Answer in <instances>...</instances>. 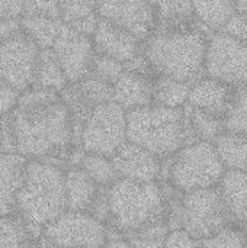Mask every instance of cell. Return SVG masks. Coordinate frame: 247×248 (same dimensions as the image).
Listing matches in <instances>:
<instances>
[{
  "label": "cell",
  "instance_id": "obj_28",
  "mask_svg": "<svg viewBox=\"0 0 247 248\" xmlns=\"http://www.w3.org/2000/svg\"><path fill=\"white\" fill-rule=\"evenodd\" d=\"M67 78L51 49H41L33 86L60 93L67 86Z\"/></svg>",
  "mask_w": 247,
  "mask_h": 248
},
{
  "label": "cell",
  "instance_id": "obj_30",
  "mask_svg": "<svg viewBox=\"0 0 247 248\" xmlns=\"http://www.w3.org/2000/svg\"><path fill=\"white\" fill-rule=\"evenodd\" d=\"M223 124L224 131L247 137V84L236 87Z\"/></svg>",
  "mask_w": 247,
  "mask_h": 248
},
{
  "label": "cell",
  "instance_id": "obj_42",
  "mask_svg": "<svg viewBox=\"0 0 247 248\" xmlns=\"http://www.w3.org/2000/svg\"><path fill=\"white\" fill-rule=\"evenodd\" d=\"M102 248H131L125 238H108L106 244Z\"/></svg>",
  "mask_w": 247,
  "mask_h": 248
},
{
  "label": "cell",
  "instance_id": "obj_19",
  "mask_svg": "<svg viewBox=\"0 0 247 248\" xmlns=\"http://www.w3.org/2000/svg\"><path fill=\"white\" fill-rule=\"evenodd\" d=\"M67 211L89 212L106 187L98 186L80 167L64 170Z\"/></svg>",
  "mask_w": 247,
  "mask_h": 248
},
{
  "label": "cell",
  "instance_id": "obj_20",
  "mask_svg": "<svg viewBox=\"0 0 247 248\" xmlns=\"http://www.w3.org/2000/svg\"><path fill=\"white\" fill-rule=\"evenodd\" d=\"M231 221H247V171L226 170L217 185Z\"/></svg>",
  "mask_w": 247,
  "mask_h": 248
},
{
  "label": "cell",
  "instance_id": "obj_26",
  "mask_svg": "<svg viewBox=\"0 0 247 248\" xmlns=\"http://www.w3.org/2000/svg\"><path fill=\"white\" fill-rule=\"evenodd\" d=\"M157 26H181L195 20L192 0H148Z\"/></svg>",
  "mask_w": 247,
  "mask_h": 248
},
{
  "label": "cell",
  "instance_id": "obj_44",
  "mask_svg": "<svg viewBox=\"0 0 247 248\" xmlns=\"http://www.w3.org/2000/svg\"><path fill=\"white\" fill-rule=\"evenodd\" d=\"M234 13H247V0H234Z\"/></svg>",
  "mask_w": 247,
  "mask_h": 248
},
{
  "label": "cell",
  "instance_id": "obj_16",
  "mask_svg": "<svg viewBox=\"0 0 247 248\" xmlns=\"http://www.w3.org/2000/svg\"><path fill=\"white\" fill-rule=\"evenodd\" d=\"M236 87L211 77H201L189 90L188 105L224 119L233 100Z\"/></svg>",
  "mask_w": 247,
  "mask_h": 248
},
{
  "label": "cell",
  "instance_id": "obj_15",
  "mask_svg": "<svg viewBox=\"0 0 247 248\" xmlns=\"http://www.w3.org/2000/svg\"><path fill=\"white\" fill-rule=\"evenodd\" d=\"M92 42L98 54L127 64L141 52V41L127 29L99 17Z\"/></svg>",
  "mask_w": 247,
  "mask_h": 248
},
{
  "label": "cell",
  "instance_id": "obj_31",
  "mask_svg": "<svg viewBox=\"0 0 247 248\" xmlns=\"http://www.w3.org/2000/svg\"><path fill=\"white\" fill-rule=\"evenodd\" d=\"M170 228L167 222L153 224L125 237L131 248H165V241Z\"/></svg>",
  "mask_w": 247,
  "mask_h": 248
},
{
  "label": "cell",
  "instance_id": "obj_21",
  "mask_svg": "<svg viewBox=\"0 0 247 248\" xmlns=\"http://www.w3.org/2000/svg\"><path fill=\"white\" fill-rule=\"evenodd\" d=\"M39 232L17 212L0 217V248H29Z\"/></svg>",
  "mask_w": 247,
  "mask_h": 248
},
{
  "label": "cell",
  "instance_id": "obj_32",
  "mask_svg": "<svg viewBox=\"0 0 247 248\" xmlns=\"http://www.w3.org/2000/svg\"><path fill=\"white\" fill-rule=\"evenodd\" d=\"M96 13V0H60V20L73 25Z\"/></svg>",
  "mask_w": 247,
  "mask_h": 248
},
{
  "label": "cell",
  "instance_id": "obj_39",
  "mask_svg": "<svg viewBox=\"0 0 247 248\" xmlns=\"http://www.w3.org/2000/svg\"><path fill=\"white\" fill-rule=\"evenodd\" d=\"M22 33L20 17L12 19H0V44Z\"/></svg>",
  "mask_w": 247,
  "mask_h": 248
},
{
  "label": "cell",
  "instance_id": "obj_18",
  "mask_svg": "<svg viewBox=\"0 0 247 248\" xmlns=\"http://www.w3.org/2000/svg\"><path fill=\"white\" fill-rule=\"evenodd\" d=\"M26 163L28 158L17 153L0 151V217L16 212Z\"/></svg>",
  "mask_w": 247,
  "mask_h": 248
},
{
  "label": "cell",
  "instance_id": "obj_1",
  "mask_svg": "<svg viewBox=\"0 0 247 248\" xmlns=\"http://www.w3.org/2000/svg\"><path fill=\"white\" fill-rule=\"evenodd\" d=\"M1 122V151L28 160L64 154L76 141L74 124L57 92L32 86L20 93L16 108Z\"/></svg>",
  "mask_w": 247,
  "mask_h": 248
},
{
  "label": "cell",
  "instance_id": "obj_5",
  "mask_svg": "<svg viewBox=\"0 0 247 248\" xmlns=\"http://www.w3.org/2000/svg\"><path fill=\"white\" fill-rule=\"evenodd\" d=\"M127 140L148 150L160 160L172 158L191 137L185 109L148 105L127 112Z\"/></svg>",
  "mask_w": 247,
  "mask_h": 248
},
{
  "label": "cell",
  "instance_id": "obj_6",
  "mask_svg": "<svg viewBox=\"0 0 247 248\" xmlns=\"http://www.w3.org/2000/svg\"><path fill=\"white\" fill-rule=\"evenodd\" d=\"M231 222L218 187L181 193L167 199V225L170 231L182 230L195 240H205Z\"/></svg>",
  "mask_w": 247,
  "mask_h": 248
},
{
  "label": "cell",
  "instance_id": "obj_36",
  "mask_svg": "<svg viewBox=\"0 0 247 248\" xmlns=\"http://www.w3.org/2000/svg\"><path fill=\"white\" fill-rule=\"evenodd\" d=\"M220 32H224L247 45V13H234L224 23Z\"/></svg>",
  "mask_w": 247,
  "mask_h": 248
},
{
  "label": "cell",
  "instance_id": "obj_17",
  "mask_svg": "<svg viewBox=\"0 0 247 248\" xmlns=\"http://www.w3.org/2000/svg\"><path fill=\"white\" fill-rule=\"evenodd\" d=\"M154 77L124 68L112 84V102L119 105L125 112L153 105Z\"/></svg>",
  "mask_w": 247,
  "mask_h": 248
},
{
  "label": "cell",
  "instance_id": "obj_25",
  "mask_svg": "<svg viewBox=\"0 0 247 248\" xmlns=\"http://www.w3.org/2000/svg\"><path fill=\"white\" fill-rule=\"evenodd\" d=\"M189 83L179 81L165 76H156L153 78V105L179 109L188 103L191 90Z\"/></svg>",
  "mask_w": 247,
  "mask_h": 248
},
{
  "label": "cell",
  "instance_id": "obj_33",
  "mask_svg": "<svg viewBox=\"0 0 247 248\" xmlns=\"http://www.w3.org/2000/svg\"><path fill=\"white\" fill-rule=\"evenodd\" d=\"M202 248H247V235L245 232L226 227L217 234L201 240Z\"/></svg>",
  "mask_w": 247,
  "mask_h": 248
},
{
  "label": "cell",
  "instance_id": "obj_12",
  "mask_svg": "<svg viewBox=\"0 0 247 248\" xmlns=\"http://www.w3.org/2000/svg\"><path fill=\"white\" fill-rule=\"evenodd\" d=\"M49 49L68 83L80 81L90 74L92 61L96 54L90 36L79 33L71 26L63 23L57 39Z\"/></svg>",
  "mask_w": 247,
  "mask_h": 248
},
{
  "label": "cell",
  "instance_id": "obj_35",
  "mask_svg": "<svg viewBox=\"0 0 247 248\" xmlns=\"http://www.w3.org/2000/svg\"><path fill=\"white\" fill-rule=\"evenodd\" d=\"M22 15L60 19V0H23Z\"/></svg>",
  "mask_w": 247,
  "mask_h": 248
},
{
  "label": "cell",
  "instance_id": "obj_27",
  "mask_svg": "<svg viewBox=\"0 0 247 248\" xmlns=\"http://www.w3.org/2000/svg\"><path fill=\"white\" fill-rule=\"evenodd\" d=\"M195 19L218 32L224 23L234 15V0H192Z\"/></svg>",
  "mask_w": 247,
  "mask_h": 248
},
{
  "label": "cell",
  "instance_id": "obj_40",
  "mask_svg": "<svg viewBox=\"0 0 247 248\" xmlns=\"http://www.w3.org/2000/svg\"><path fill=\"white\" fill-rule=\"evenodd\" d=\"M23 0H0V19L20 17Z\"/></svg>",
  "mask_w": 247,
  "mask_h": 248
},
{
  "label": "cell",
  "instance_id": "obj_45",
  "mask_svg": "<svg viewBox=\"0 0 247 248\" xmlns=\"http://www.w3.org/2000/svg\"><path fill=\"white\" fill-rule=\"evenodd\" d=\"M0 151H1V122H0Z\"/></svg>",
  "mask_w": 247,
  "mask_h": 248
},
{
  "label": "cell",
  "instance_id": "obj_41",
  "mask_svg": "<svg viewBox=\"0 0 247 248\" xmlns=\"http://www.w3.org/2000/svg\"><path fill=\"white\" fill-rule=\"evenodd\" d=\"M98 22H99V16H98V13H95V15H90V16H87V17H84V19H82L73 25H68V26H71L79 33H83V35L92 38V35L96 31Z\"/></svg>",
  "mask_w": 247,
  "mask_h": 248
},
{
  "label": "cell",
  "instance_id": "obj_34",
  "mask_svg": "<svg viewBox=\"0 0 247 248\" xmlns=\"http://www.w3.org/2000/svg\"><path fill=\"white\" fill-rule=\"evenodd\" d=\"M124 71V64L111 58V57H106V55H102V54H95L93 57V61H92V67H90V74L109 83V84H114L115 80L121 76V73Z\"/></svg>",
  "mask_w": 247,
  "mask_h": 248
},
{
  "label": "cell",
  "instance_id": "obj_2",
  "mask_svg": "<svg viewBox=\"0 0 247 248\" xmlns=\"http://www.w3.org/2000/svg\"><path fill=\"white\" fill-rule=\"evenodd\" d=\"M214 32L199 23L157 26L141 44V52L156 76L194 84L204 77L208 39Z\"/></svg>",
  "mask_w": 247,
  "mask_h": 248
},
{
  "label": "cell",
  "instance_id": "obj_13",
  "mask_svg": "<svg viewBox=\"0 0 247 248\" xmlns=\"http://www.w3.org/2000/svg\"><path fill=\"white\" fill-rule=\"evenodd\" d=\"M96 13L127 29L141 42L156 29V15L148 0H98Z\"/></svg>",
  "mask_w": 247,
  "mask_h": 248
},
{
  "label": "cell",
  "instance_id": "obj_37",
  "mask_svg": "<svg viewBox=\"0 0 247 248\" xmlns=\"http://www.w3.org/2000/svg\"><path fill=\"white\" fill-rule=\"evenodd\" d=\"M20 92L0 80V119L7 116L17 105Z\"/></svg>",
  "mask_w": 247,
  "mask_h": 248
},
{
  "label": "cell",
  "instance_id": "obj_4",
  "mask_svg": "<svg viewBox=\"0 0 247 248\" xmlns=\"http://www.w3.org/2000/svg\"><path fill=\"white\" fill-rule=\"evenodd\" d=\"M67 211L64 170L47 160H28L16 199V212L42 230Z\"/></svg>",
  "mask_w": 247,
  "mask_h": 248
},
{
  "label": "cell",
  "instance_id": "obj_29",
  "mask_svg": "<svg viewBox=\"0 0 247 248\" xmlns=\"http://www.w3.org/2000/svg\"><path fill=\"white\" fill-rule=\"evenodd\" d=\"M77 167H80L100 187H109L119 179L111 157L83 153Z\"/></svg>",
  "mask_w": 247,
  "mask_h": 248
},
{
  "label": "cell",
  "instance_id": "obj_14",
  "mask_svg": "<svg viewBox=\"0 0 247 248\" xmlns=\"http://www.w3.org/2000/svg\"><path fill=\"white\" fill-rule=\"evenodd\" d=\"M111 160L118 177L131 182L153 183L163 171V160L128 140L114 153Z\"/></svg>",
  "mask_w": 247,
  "mask_h": 248
},
{
  "label": "cell",
  "instance_id": "obj_11",
  "mask_svg": "<svg viewBox=\"0 0 247 248\" xmlns=\"http://www.w3.org/2000/svg\"><path fill=\"white\" fill-rule=\"evenodd\" d=\"M41 49L23 33L0 44V80L20 93L33 86Z\"/></svg>",
  "mask_w": 247,
  "mask_h": 248
},
{
  "label": "cell",
  "instance_id": "obj_10",
  "mask_svg": "<svg viewBox=\"0 0 247 248\" xmlns=\"http://www.w3.org/2000/svg\"><path fill=\"white\" fill-rule=\"evenodd\" d=\"M204 76L233 87L247 84L246 44L224 32H214L207 44Z\"/></svg>",
  "mask_w": 247,
  "mask_h": 248
},
{
  "label": "cell",
  "instance_id": "obj_7",
  "mask_svg": "<svg viewBox=\"0 0 247 248\" xmlns=\"http://www.w3.org/2000/svg\"><path fill=\"white\" fill-rule=\"evenodd\" d=\"M167 179L179 193L215 187L226 169L211 142H192L169 158Z\"/></svg>",
  "mask_w": 247,
  "mask_h": 248
},
{
  "label": "cell",
  "instance_id": "obj_22",
  "mask_svg": "<svg viewBox=\"0 0 247 248\" xmlns=\"http://www.w3.org/2000/svg\"><path fill=\"white\" fill-rule=\"evenodd\" d=\"M213 145L226 170L247 171V137L224 131Z\"/></svg>",
  "mask_w": 247,
  "mask_h": 248
},
{
  "label": "cell",
  "instance_id": "obj_23",
  "mask_svg": "<svg viewBox=\"0 0 247 248\" xmlns=\"http://www.w3.org/2000/svg\"><path fill=\"white\" fill-rule=\"evenodd\" d=\"M20 26L22 33L28 36L39 49H49L60 33L63 22L48 16L22 15Z\"/></svg>",
  "mask_w": 247,
  "mask_h": 248
},
{
  "label": "cell",
  "instance_id": "obj_24",
  "mask_svg": "<svg viewBox=\"0 0 247 248\" xmlns=\"http://www.w3.org/2000/svg\"><path fill=\"white\" fill-rule=\"evenodd\" d=\"M183 109H185L191 137L195 142L202 141V142L213 144L224 132V124L221 118H217L204 110L195 109L189 106L188 103L183 106Z\"/></svg>",
  "mask_w": 247,
  "mask_h": 248
},
{
  "label": "cell",
  "instance_id": "obj_38",
  "mask_svg": "<svg viewBox=\"0 0 247 248\" xmlns=\"http://www.w3.org/2000/svg\"><path fill=\"white\" fill-rule=\"evenodd\" d=\"M165 248H202L201 241L191 237L188 232L182 230H173L167 234Z\"/></svg>",
  "mask_w": 247,
  "mask_h": 248
},
{
  "label": "cell",
  "instance_id": "obj_8",
  "mask_svg": "<svg viewBox=\"0 0 247 248\" xmlns=\"http://www.w3.org/2000/svg\"><path fill=\"white\" fill-rule=\"evenodd\" d=\"M127 141V112L115 102L96 106L83 122L77 144L84 153L112 157Z\"/></svg>",
  "mask_w": 247,
  "mask_h": 248
},
{
  "label": "cell",
  "instance_id": "obj_43",
  "mask_svg": "<svg viewBox=\"0 0 247 248\" xmlns=\"http://www.w3.org/2000/svg\"><path fill=\"white\" fill-rule=\"evenodd\" d=\"M29 248H58L57 246H54L52 243H49L48 240H45L44 237H41V238H38L32 246Z\"/></svg>",
  "mask_w": 247,
  "mask_h": 248
},
{
  "label": "cell",
  "instance_id": "obj_9",
  "mask_svg": "<svg viewBox=\"0 0 247 248\" xmlns=\"http://www.w3.org/2000/svg\"><path fill=\"white\" fill-rule=\"evenodd\" d=\"M41 235L58 248H102L109 228L89 212L66 211L41 230Z\"/></svg>",
  "mask_w": 247,
  "mask_h": 248
},
{
  "label": "cell",
  "instance_id": "obj_3",
  "mask_svg": "<svg viewBox=\"0 0 247 248\" xmlns=\"http://www.w3.org/2000/svg\"><path fill=\"white\" fill-rule=\"evenodd\" d=\"M106 201L108 222L122 235L167 222V196L157 182L138 183L118 179L106 189Z\"/></svg>",
  "mask_w": 247,
  "mask_h": 248
}]
</instances>
